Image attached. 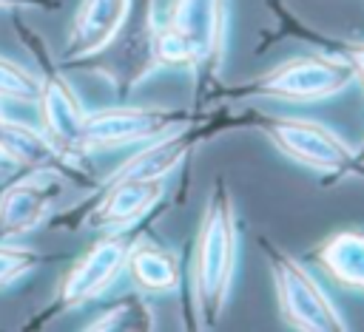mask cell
<instances>
[{
    "mask_svg": "<svg viewBox=\"0 0 364 332\" xmlns=\"http://www.w3.org/2000/svg\"><path fill=\"white\" fill-rule=\"evenodd\" d=\"M230 43V0H168L159 14V71H185L193 82L196 108L219 88Z\"/></svg>",
    "mask_w": 364,
    "mask_h": 332,
    "instance_id": "obj_1",
    "label": "cell"
},
{
    "mask_svg": "<svg viewBox=\"0 0 364 332\" xmlns=\"http://www.w3.org/2000/svg\"><path fill=\"white\" fill-rule=\"evenodd\" d=\"M239 261V216L233 204L230 184L225 176H216L193 241L191 258V309L188 326L191 329H216L230 301V287Z\"/></svg>",
    "mask_w": 364,
    "mask_h": 332,
    "instance_id": "obj_2",
    "label": "cell"
},
{
    "mask_svg": "<svg viewBox=\"0 0 364 332\" xmlns=\"http://www.w3.org/2000/svg\"><path fill=\"white\" fill-rule=\"evenodd\" d=\"M216 131L225 128H253L259 131L284 159L324 176L327 182L347 179V176H364V165L358 159L355 145H350L341 133H336L330 125L310 119V116H293V114H273L262 108H247L245 114L228 116V111L210 114Z\"/></svg>",
    "mask_w": 364,
    "mask_h": 332,
    "instance_id": "obj_3",
    "label": "cell"
},
{
    "mask_svg": "<svg viewBox=\"0 0 364 332\" xmlns=\"http://www.w3.org/2000/svg\"><path fill=\"white\" fill-rule=\"evenodd\" d=\"M355 85V74L347 62L338 57H330L324 51H307L293 54L273 68L262 71L259 77L216 88L205 105H236L250 99H267V102H287V105H316L324 99H333Z\"/></svg>",
    "mask_w": 364,
    "mask_h": 332,
    "instance_id": "obj_4",
    "label": "cell"
},
{
    "mask_svg": "<svg viewBox=\"0 0 364 332\" xmlns=\"http://www.w3.org/2000/svg\"><path fill=\"white\" fill-rule=\"evenodd\" d=\"M11 31L20 40V45L26 48V54L31 57L34 65V77H37V114H40V128L43 133L71 159L85 162L88 156L82 153L80 145V133H82V122L88 108L82 105L80 94L74 91L71 79L65 77V68L60 62V57L51 51V45L46 43V37L31 28L17 11H11Z\"/></svg>",
    "mask_w": 364,
    "mask_h": 332,
    "instance_id": "obj_5",
    "label": "cell"
},
{
    "mask_svg": "<svg viewBox=\"0 0 364 332\" xmlns=\"http://www.w3.org/2000/svg\"><path fill=\"white\" fill-rule=\"evenodd\" d=\"M156 31H159V11L156 0H131L128 17L117 37L97 54L68 62L63 68H77L102 77L111 91L125 99L139 88L145 79L159 74V60H156Z\"/></svg>",
    "mask_w": 364,
    "mask_h": 332,
    "instance_id": "obj_6",
    "label": "cell"
},
{
    "mask_svg": "<svg viewBox=\"0 0 364 332\" xmlns=\"http://www.w3.org/2000/svg\"><path fill=\"white\" fill-rule=\"evenodd\" d=\"M139 227H131V230H108L97 241H91L88 250L82 255H77L74 264L63 272V278H60L51 301L37 315H31L23 323V329L26 332L28 329H46L51 321L63 318L65 312H74V309H80V306L102 298L117 284V278L122 275L128 247H131V241H134V236H136Z\"/></svg>",
    "mask_w": 364,
    "mask_h": 332,
    "instance_id": "obj_7",
    "label": "cell"
},
{
    "mask_svg": "<svg viewBox=\"0 0 364 332\" xmlns=\"http://www.w3.org/2000/svg\"><path fill=\"white\" fill-rule=\"evenodd\" d=\"M259 250L273 278V292L284 326L296 332H347L350 323L327 295L316 272L307 270L293 253L267 236H259Z\"/></svg>",
    "mask_w": 364,
    "mask_h": 332,
    "instance_id": "obj_8",
    "label": "cell"
},
{
    "mask_svg": "<svg viewBox=\"0 0 364 332\" xmlns=\"http://www.w3.org/2000/svg\"><path fill=\"white\" fill-rule=\"evenodd\" d=\"M205 111H185V108H165V105H108L94 108L85 114L80 145L82 153L97 150H117L128 145H142L156 139L173 128L191 125L205 119Z\"/></svg>",
    "mask_w": 364,
    "mask_h": 332,
    "instance_id": "obj_9",
    "label": "cell"
},
{
    "mask_svg": "<svg viewBox=\"0 0 364 332\" xmlns=\"http://www.w3.org/2000/svg\"><path fill=\"white\" fill-rule=\"evenodd\" d=\"M165 196V179H125L111 184H97L91 190V199H85L77 207H68L60 216H51V227L63 230H131L148 221V216L156 210V204Z\"/></svg>",
    "mask_w": 364,
    "mask_h": 332,
    "instance_id": "obj_10",
    "label": "cell"
},
{
    "mask_svg": "<svg viewBox=\"0 0 364 332\" xmlns=\"http://www.w3.org/2000/svg\"><path fill=\"white\" fill-rule=\"evenodd\" d=\"M0 150H3L6 165L17 167L20 173H54L63 182H74L88 190L97 184L85 162L65 156L43 133V128H34L20 119H9L6 114L0 116Z\"/></svg>",
    "mask_w": 364,
    "mask_h": 332,
    "instance_id": "obj_11",
    "label": "cell"
},
{
    "mask_svg": "<svg viewBox=\"0 0 364 332\" xmlns=\"http://www.w3.org/2000/svg\"><path fill=\"white\" fill-rule=\"evenodd\" d=\"M63 179L54 173H20L0 190V241H20L48 224Z\"/></svg>",
    "mask_w": 364,
    "mask_h": 332,
    "instance_id": "obj_12",
    "label": "cell"
},
{
    "mask_svg": "<svg viewBox=\"0 0 364 332\" xmlns=\"http://www.w3.org/2000/svg\"><path fill=\"white\" fill-rule=\"evenodd\" d=\"M131 287L142 295H176L182 289V258L148 224H142L128 247L125 270Z\"/></svg>",
    "mask_w": 364,
    "mask_h": 332,
    "instance_id": "obj_13",
    "label": "cell"
},
{
    "mask_svg": "<svg viewBox=\"0 0 364 332\" xmlns=\"http://www.w3.org/2000/svg\"><path fill=\"white\" fill-rule=\"evenodd\" d=\"M304 264L318 270L336 289L364 295V227L347 224L327 233L304 253Z\"/></svg>",
    "mask_w": 364,
    "mask_h": 332,
    "instance_id": "obj_14",
    "label": "cell"
},
{
    "mask_svg": "<svg viewBox=\"0 0 364 332\" xmlns=\"http://www.w3.org/2000/svg\"><path fill=\"white\" fill-rule=\"evenodd\" d=\"M264 9L273 14L276 31H267L262 37L259 54L273 43V40H299L313 45L316 51H324L330 57H338L341 62L350 65V71L355 74V85L364 88V40H347V37H336L327 31H318L316 26H310L307 20H301L284 0H264Z\"/></svg>",
    "mask_w": 364,
    "mask_h": 332,
    "instance_id": "obj_15",
    "label": "cell"
},
{
    "mask_svg": "<svg viewBox=\"0 0 364 332\" xmlns=\"http://www.w3.org/2000/svg\"><path fill=\"white\" fill-rule=\"evenodd\" d=\"M128 9H131V0H80L65 34L60 62L68 65L102 51L122 28Z\"/></svg>",
    "mask_w": 364,
    "mask_h": 332,
    "instance_id": "obj_16",
    "label": "cell"
},
{
    "mask_svg": "<svg viewBox=\"0 0 364 332\" xmlns=\"http://www.w3.org/2000/svg\"><path fill=\"white\" fill-rule=\"evenodd\" d=\"M156 326L159 323L148 304V295L134 289L102 306L94 321L82 323V332H154Z\"/></svg>",
    "mask_w": 364,
    "mask_h": 332,
    "instance_id": "obj_17",
    "label": "cell"
},
{
    "mask_svg": "<svg viewBox=\"0 0 364 332\" xmlns=\"http://www.w3.org/2000/svg\"><path fill=\"white\" fill-rule=\"evenodd\" d=\"M60 255H48L43 250L34 247H23L14 241H0V292L9 289L11 284H17L20 278L37 272L43 264L57 261Z\"/></svg>",
    "mask_w": 364,
    "mask_h": 332,
    "instance_id": "obj_18",
    "label": "cell"
},
{
    "mask_svg": "<svg viewBox=\"0 0 364 332\" xmlns=\"http://www.w3.org/2000/svg\"><path fill=\"white\" fill-rule=\"evenodd\" d=\"M37 96V77L28 65L14 62L0 54V99L14 102H34Z\"/></svg>",
    "mask_w": 364,
    "mask_h": 332,
    "instance_id": "obj_19",
    "label": "cell"
},
{
    "mask_svg": "<svg viewBox=\"0 0 364 332\" xmlns=\"http://www.w3.org/2000/svg\"><path fill=\"white\" fill-rule=\"evenodd\" d=\"M0 9L6 11H20V9H31V11H60L63 0H0Z\"/></svg>",
    "mask_w": 364,
    "mask_h": 332,
    "instance_id": "obj_20",
    "label": "cell"
},
{
    "mask_svg": "<svg viewBox=\"0 0 364 332\" xmlns=\"http://www.w3.org/2000/svg\"><path fill=\"white\" fill-rule=\"evenodd\" d=\"M355 150H358V159H361V165H364V142H361V145H358Z\"/></svg>",
    "mask_w": 364,
    "mask_h": 332,
    "instance_id": "obj_21",
    "label": "cell"
},
{
    "mask_svg": "<svg viewBox=\"0 0 364 332\" xmlns=\"http://www.w3.org/2000/svg\"><path fill=\"white\" fill-rule=\"evenodd\" d=\"M0 116H3V105H0ZM6 165V159H3V150H0V167Z\"/></svg>",
    "mask_w": 364,
    "mask_h": 332,
    "instance_id": "obj_22",
    "label": "cell"
}]
</instances>
